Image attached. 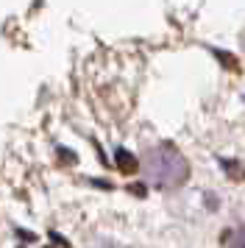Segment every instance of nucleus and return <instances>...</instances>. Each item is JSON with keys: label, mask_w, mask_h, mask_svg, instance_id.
Returning a JSON list of instances; mask_svg holds the SVG:
<instances>
[{"label": "nucleus", "mask_w": 245, "mask_h": 248, "mask_svg": "<svg viewBox=\"0 0 245 248\" xmlns=\"http://www.w3.org/2000/svg\"><path fill=\"white\" fill-rule=\"evenodd\" d=\"M145 170H148V176L153 184L159 187H176L181 181L187 179V162L181 159L176 148L170 145H162L151 151L148 156H145Z\"/></svg>", "instance_id": "1"}, {"label": "nucleus", "mask_w": 245, "mask_h": 248, "mask_svg": "<svg viewBox=\"0 0 245 248\" xmlns=\"http://www.w3.org/2000/svg\"><path fill=\"white\" fill-rule=\"evenodd\" d=\"M229 248H245V226L234 229L231 234H229Z\"/></svg>", "instance_id": "2"}, {"label": "nucleus", "mask_w": 245, "mask_h": 248, "mask_svg": "<svg viewBox=\"0 0 245 248\" xmlns=\"http://www.w3.org/2000/svg\"><path fill=\"white\" fill-rule=\"evenodd\" d=\"M117 162H120V168L125 170V173H131V170H137V162H134L131 156H125V151H120V154H117Z\"/></svg>", "instance_id": "3"}]
</instances>
